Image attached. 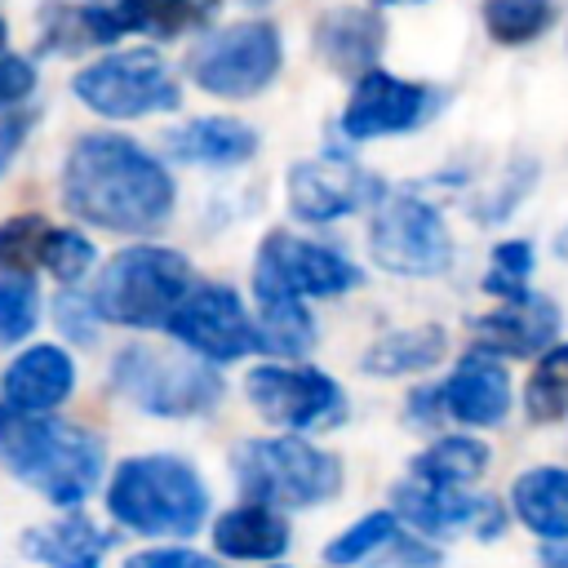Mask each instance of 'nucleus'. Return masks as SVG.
Segmentation results:
<instances>
[{
    "label": "nucleus",
    "instance_id": "1",
    "mask_svg": "<svg viewBox=\"0 0 568 568\" xmlns=\"http://www.w3.org/2000/svg\"><path fill=\"white\" fill-rule=\"evenodd\" d=\"M62 204L102 231L142 235L173 213V178L120 133H84L62 164Z\"/></svg>",
    "mask_w": 568,
    "mask_h": 568
},
{
    "label": "nucleus",
    "instance_id": "2",
    "mask_svg": "<svg viewBox=\"0 0 568 568\" xmlns=\"http://www.w3.org/2000/svg\"><path fill=\"white\" fill-rule=\"evenodd\" d=\"M0 462L53 506H80L102 479V444L53 417L0 404Z\"/></svg>",
    "mask_w": 568,
    "mask_h": 568
},
{
    "label": "nucleus",
    "instance_id": "3",
    "mask_svg": "<svg viewBox=\"0 0 568 568\" xmlns=\"http://www.w3.org/2000/svg\"><path fill=\"white\" fill-rule=\"evenodd\" d=\"M115 524L142 537H186L209 515V488L182 457H129L106 488Z\"/></svg>",
    "mask_w": 568,
    "mask_h": 568
},
{
    "label": "nucleus",
    "instance_id": "4",
    "mask_svg": "<svg viewBox=\"0 0 568 568\" xmlns=\"http://www.w3.org/2000/svg\"><path fill=\"white\" fill-rule=\"evenodd\" d=\"M186 293H191V262L173 248L138 244L106 262L93 288V302L111 324L155 328V324H169V315Z\"/></svg>",
    "mask_w": 568,
    "mask_h": 568
},
{
    "label": "nucleus",
    "instance_id": "5",
    "mask_svg": "<svg viewBox=\"0 0 568 568\" xmlns=\"http://www.w3.org/2000/svg\"><path fill=\"white\" fill-rule=\"evenodd\" d=\"M231 462H235L240 493L271 506H320L342 488L337 457L297 435L244 439Z\"/></svg>",
    "mask_w": 568,
    "mask_h": 568
},
{
    "label": "nucleus",
    "instance_id": "6",
    "mask_svg": "<svg viewBox=\"0 0 568 568\" xmlns=\"http://www.w3.org/2000/svg\"><path fill=\"white\" fill-rule=\"evenodd\" d=\"M111 382L129 404H138L142 413H155V417L209 413L226 390L209 364H200L191 355L160 351V346H142V342L124 346L111 359Z\"/></svg>",
    "mask_w": 568,
    "mask_h": 568
},
{
    "label": "nucleus",
    "instance_id": "7",
    "mask_svg": "<svg viewBox=\"0 0 568 568\" xmlns=\"http://www.w3.org/2000/svg\"><path fill=\"white\" fill-rule=\"evenodd\" d=\"M355 284H359V266L346 262L328 244H311V240H297L288 231H271L257 248V266H253L257 311L306 302V297L351 293Z\"/></svg>",
    "mask_w": 568,
    "mask_h": 568
},
{
    "label": "nucleus",
    "instance_id": "8",
    "mask_svg": "<svg viewBox=\"0 0 568 568\" xmlns=\"http://www.w3.org/2000/svg\"><path fill=\"white\" fill-rule=\"evenodd\" d=\"M280 58H284L280 31L257 18V22H235L200 40L195 53L186 58V71L200 89L217 98H253L275 80Z\"/></svg>",
    "mask_w": 568,
    "mask_h": 568
},
{
    "label": "nucleus",
    "instance_id": "9",
    "mask_svg": "<svg viewBox=\"0 0 568 568\" xmlns=\"http://www.w3.org/2000/svg\"><path fill=\"white\" fill-rule=\"evenodd\" d=\"M75 98L111 120H133V115H151V111H173L182 102L169 67L160 53L151 49H129V53H111L102 62H89L75 80H71Z\"/></svg>",
    "mask_w": 568,
    "mask_h": 568
},
{
    "label": "nucleus",
    "instance_id": "10",
    "mask_svg": "<svg viewBox=\"0 0 568 568\" xmlns=\"http://www.w3.org/2000/svg\"><path fill=\"white\" fill-rule=\"evenodd\" d=\"M368 253L395 275H439L453 262V240L444 217L417 195H390L373 213Z\"/></svg>",
    "mask_w": 568,
    "mask_h": 568
},
{
    "label": "nucleus",
    "instance_id": "11",
    "mask_svg": "<svg viewBox=\"0 0 568 568\" xmlns=\"http://www.w3.org/2000/svg\"><path fill=\"white\" fill-rule=\"evenodd\" d=\"M169 333L178 342H186L195 355L217 359V364L240 359L253 346H262V333L253 328L240 293L226 288V284H200V288H191L178 302V311L169 315Z\"/></svg>",
    "mask_w": 568,
    "mask_h": 568
},
{
    "label": "nucleus",
    "instance_id": "12",
    "mask_svg": "<svg viewBox=\"0 0 568 568\" xmlns=\"http://www.w3.org/2000/svg\"><path fill=\"white\" fill-rule=\"evenodd\" d=\"M244 395L271 426H288V430H311L346 413L337 382L324 377L320 368H284V364L248 368Z\"/></svg>",
    "mask_w": 568,
    "mask_h": 568
},
{
    "label": "nucleus",
    "instance_id": "13",
    "mask_svg": "<svg viewBox=\"0 0 568 568\" xmlns=\"http://www.w3.org/2000/svg\"><path fill=\"white\" fill-rule=\"evenodd\" d=\"M439 106V93L430 84H408L386 71H364L346 111H342V133L346 138H386V133H408L426 124Z\"/></svg>",
    "mask_w": 568,
    "mask_h": 568
},
{
    "label": "nucleus",
    "instance_id": "14",
    "mask_svg": "<svg viewBox=\"0 0 568 568\" xmlns=\"http://www.w3.org/2000/svg\"><path fill=\"white\" fill-rule=\"evenodd\" d=\"M382 200V182L351 160H302L288 169V209L302 222H337Z\"/></svg>",
    "mask_w": 568,
    "mask_h": 568
},
{
    "label": "nucleus",
    "instance_id": "15",
    "mask_svg": "<svg viewBox=\"0 0 568 568\" xmlns=\"http://www.w3.org/2000/svg\"><path fill=\"white\" fill-rule=\"evenodd\" d=\"M395 506L422 532H453V528H475L479 537H497L501 532V510L488 497L462 493V484H430V479L408 475L395 488Z\"/></svg>",
    "mask_w": 568,
    "mask_h": 568
},
{
    "label": "nucleus",
    "instance_id": "16",
    "mask_svg": "<svg viewBox=\"0 0 568 568\" xmlns=\"http://www.w3.org/2000/svg\"><path fill=\"white\" fill-rule=\"evenodd\" d=\"M555 328H559L555 302L532 293L519 302H506V311L470 320V337L484 355H541L555 342Z\"/></svg>",
    "mask_w": 568,
    "mask_h": 568
},
{
    "label": "nucleus",
    "instance_id": "17",
    "mask_svg": "<svg viewBox=\"0 0 568 568\" xmlns=\"http://www.w3.org/2000/svg\"><path fill=\"white\" fill-rule=\"evenodd\" d=\"M435 399L448 417H457L466 426H497L510 408V377L497 359H484V351H479L453 368V377L435 390Z\"/></svg>",
    "mask_w": 568,
    "mask_h": 568
},
{
    "label": "nucleus",
    "instance_id": "18",
    "mask_svg": "<svg viewBox=\"0 0 568 568\" xmlns=\"http://www.w3.org/2000/svg\"><path fill=\"white\" fill-rule=\"evenodd\" d=\"M382 40H386V27L368 9H351L346 4V9H328L315 22V53L337 75H364V71H373V62L382 53Z\"/></svg>",
    "mask_w": 568,
    "mask_h": 568
},
{
    "label": "nucleus",
    "instance_id": "19",
    "mask_svg": "<svg viewBox=\"0 0 568 568\" xmlns=\"http://www.w3.org/2000/svg\"><path fill=\"white\" fill-rule=\"evenodd\" d=\"M0 386H4L9 404L27 408V413H49V408H58V404L71 395V386H75V364H71V355H67L62 346H49V342H44V346L22 351V355L4 368Z\"/></svg>",
    "mask_w": 568,
    "mask_h": 568
},
{
    "label": "nucleus",
    "instance_id": "20",
    "mask_svg": "<svg viewBox=\"0 0 568 568\" xmlns=\"http://www.w3.org/2000/svg\"><path fill=\"white\" fill-rule=\"evenodd\" d=\"M164 151L182 164H213V169H231V164H244L253 160L257 151V133L240 120H226V115H204V120H191L182 129H173L164 138Z\"/></svg>",
    "mask_w": 568,
    "mask_h": 568
},
{
    "label": "nucleus",
    "instance_id": "21",
    "mask_svg": "<svg viewBox=\"0 0 568 568\" xmlns=\"http://www.w3.org/2000/svg\"><path fill=\"white\" fill-rule=\"evenodd\" d=\"M115 532H102L84 515H67L49 528H31L22 537V555L44 564V568H98L102 555L111 550Z\"/></svg>",
    "mask_w": 568,
    "mask_h": 568
},
{
    "label": "nucleus",
    "instance_id": "22",
    "mask_svg": "<svg viewBox=\"0 0 568 568\" xmlns=\"http://www.w3.org/2000/svg\"><path fill=\"white\" fill-rule=\"evenodd\" d=\"M510 501L528 532H537L541 541H568V470L559 466L524 470L510 488Z\"/></svg>",
    "mask_w": 568,
    "mask_h": 568
},
{
    "label": "nucleus",
    "instance_id": "23",
    "mask_svg": "<svg viewBox=\"0 0 568 568\" xmlns=\"http://www.w3.org/2000/svg\"><path fill=\"white\" fill-rule=\"evenodd\" d=\"M213 546L231 559H275L288 550V524L271 510V501H248L213 524Z\"/></svg>",
    "mask_w": 568,
    "mask_h": 568
},
{
    "label": "nucleus",
    "instance_id": "24",
    "mask_svg": "<svg viewBox=\"0 0 568 568\" xmlns=\"http://www.w3.org/2000/svg\"><path fill=\"white\" fill-rule=\"evenodd\" d=\"M444 346H448V333L439 324H413V328H399V333H386L377 337L359 368L373 373V377H408V373H426L444 359Z\"/></svg>",
    "mask_w": 568,
    "mask_h": 568
},
{
    "label": "nucleus",
    "instance_id": "25",
    "mask_svg": "<svg viewBox=\"0 0 568 568\" xmlns=\"http://www.w3.org/2000/svg\"><path fill=\"white\" fill-rule=\"evenodd\" d=\"M488 466V444L470 439V435H448L439 444H430L417 462H413V475L417 479H430V484H470L479 479Z\"/></svg>",
    "mask_w": 568,
    "mask_h": 568
},
{
    "label": "nucleus",
    "instance_id": "26",
    "mask_svg": "<svg viewBox=\"0 0 568 568\" xmlns=\"http://www.w3.org/2000/svg\"><path fill=\"white\" fill-rule=\"evenodd\" d=\"M524 408L532 422H559L568 413V346H546L528 386H524Z\"/></svg>",
    "mask_w": 568,
    "mask_h": 568
},
{
    "label": "nucleus",
    "instance_id": "27",
    "mask_svg": "<svg viewBox=\"0 0 568 568\" xmlns=\"http://www.w3.org/2000/svg\"><path fill=\"white\" fill-rule=\"evenodd\" d=\"M555 22V0H488L484 27L497 44H528Z\"/></svg>",
    "mask_w": 568,
    "mask_h": 568
},
{
    "label": "nucleus",
    "instance_id": "28",
    "mask_svg": "<svg viewBox=\"0 0 568 568\" xmlns=\"http://www.w3.org/2000/svg\"><path fill=\"white\" fill-rule=\"evenodd\" d=\"M49 222L36 213L22 217H4L0 222V271L9 275H31V266H44V240H49Z\"/></svg>",
    "mask_w": 568,
    "mask_h": 568
},
{
    "label": "nucleus",
    "instance_id": "29",
    "mask_svg": "<svg viewBox=\"0 0 568 568\" xmlns=\"http://www.w3.org/2000/svg\"><path fill=\"white\" fill-rule=\"evenodd\" d=\"M395 515L390 510H373V515H364V519H355L346 532H337L328 546H324V559L328 564H337V568H346V564H359V559H368L377 546H386L390 537H395Z\"/></svg>",
    "mask_w": 568,
    "mask_h": 568
},
{
    "label": "nucleus",
    "instance_id": "30",
    "mask_svg": "<svg viewBox=\"0 0 568 568\" xmlns=\"http://www.w3.org/2000/svg\"><path fill=\"white\" fill-rule=\"evenodd\" d=\"M40 320V293L31 275H9L0 280V346L22 342Z\"/></svg>",
    "mask_w": 568,
    "mask_h": 568
},
{
    "label": "nucleus",
    "instance_id": "31",
    "mask_svg": "<svg viewBox=\"0 0 568 568\" xmlns=\"http://www.w3.org/2000/svg\"><path fill=\"white\" fill-rule=\"evenodd\" d=\"M528 271H532V244L528 240H506V244L493 248V266L484 275V288L506 297V302H519V297H528V288H524Z\"/></svg>",
    "mask_w": 568,
    "mask_h": 568
},
{
    "label": "nucleus",
    "instance_id": "32",
    "mask_svg": "<svg viewBox=\"0 0 568 568\" xmlns=\"http://www.w3.org/2000/svg\"><path fill=\"white\" fill-rule=\"evenodd\" d=\"M44 266L53 271V280H62V284H75V280H84V271L93 266V244L80 235V231H49V240H44Z\"/></svg>",
    "mask_w": 568,
    "mask_h": 568
},
{
    "label": "nucleus",
    "instance_id": "33",
    "mask_svg": "<svg viewBox=\"0 0 568 568\" xmlns=\"http://www.w3.org/2000/svg\"><path fill=\"white\" fill-rule=\"evenodd\" d=\"M53 315H58V328H62L71 342H80V346H84V342H93V337H98V324H93V320H102L98 302L67 293V297H58V302H53Z\"/></svg>",
    "mask_w": 568,
    "mask_h": 568
},
{
    "label": "nucleus",
    "instance_id": "34",
    "mask_svg": "<svg viewBox=\"0 0 568 568\" xmlns=\"http://www.w3.org/2000/svg\"><path fill=\"white\" fill-rule=\"evenodd\" d=\"M36 89V67L27 58H0V106H18Z\"/></svg>",
    "mask_w": 568,
    "mask_h": 568
},
{
    "label": "nucleus",
    "instance_id": "35",
    "mask_svg": "<svg viewBox=\"0 0 568 568\" xmlns=\"http://www.w3.org/2000/svg\"><path fill=\"white\" fill-rule=\"evenodd\" d=\"M124 568H217V564H213L209 555H200V550H178V546H169V550L129 555Z\"/></svg>",
    "mask_w": 568,
    "mask_h": 568
},
{
    "label": "nucleus",
    "instance_id": "36",
    "mask_svg": "<svg viewBox=\"0 0 568 568\" xmlns=\"http://www.w3.org/2000/svg\"><path fill=\"white\" fill-rule=\"evenodd\" d=\"M31 111H22V115H4L0 120V173L9 169V160L18 155V146L27 142V133H31Z\"/></svg>",
    "mask_w": 568,
    "mask_h": 568
},
{
    "label": "nucleus",
    "instance_id": "37",
    "mask_svg": "<svg viewBox=\"0 0 568 568\" xmlns=\"http://www.w3.org/2000/svg\"><path fill=\"white\" fill-rule=\"evenodd\" d=\"M555 253H559V257H564V262H568V226H564V231H559V240H555Z\"/></svg>",
    "mask_w": 568,
    "mask_h": 568
},
{
    "label": "nucleus",
    "instance_id": "38",
    "mask_svg": "<svg viewBox=\"0 0 568 568\" xmlns=\"http://www.w3.org/2000/svg\"><path fill=\"white\" fill-rule=\"evenodd\" d=\"M377 4H413V0H377Z\"/></svg>",
    "mask_w": 568,
    "mask_h": 568
},
{
    "label": "nucleus",
    "instance_id": "39",
    "mask_svg": "<svg viewBox=\"0 0 568 568\" xmlns=\"http://www.w3.org/2000/svg\"><path fill=\"white\" fill-rule=\"evenodd\" d=\"M0 49H4V18H0Z\"/></svg>",
    "mask_w": 568,
    "mask_h": 568
}]
</instances>
